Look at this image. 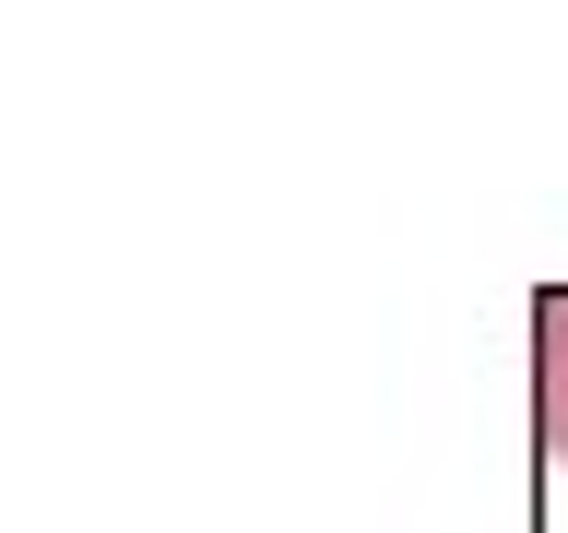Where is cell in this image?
Instances as JSON below:
<instances>
[{
	"mask_svg": "<svg viewBox=\"0 0 568 533\" xmlns=\"http://www.w3.org/2000/svg\"><path fill=\"white\" fill-rule=\"evenodd\" d=\"M532 439L568 462V284L532 309Z\"/></svg>",
	"mask_w": 568,
	"mask_h": 533,
	"instance_id": "6da1fadb",
	"label": "cell"
}]
</instances>
